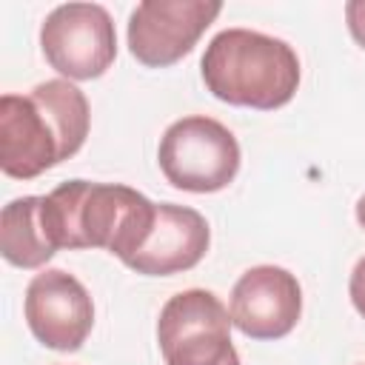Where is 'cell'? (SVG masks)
Returning <instances> with one entry per match:
<instances>
[{
    "label": "cell",
    "instance_id": "4fadbf2b",
    "mask_svg": "<svg viewBox=\"0 0 365 365\" xmlns=\"http://www.w3.org/2000/svg\"><path fill=\"white\" fill-rule=\"evenodd\" d=\"M348 294H351V302H354V308L359 311V317H365V257H362V259L354 265V271H351Z\"/></svg>",
    "mask_w": 365,
    "mask_h": 365
},
{
    "label": "cell",
    "instance_id": "8fae6325",
    "mask_svg": "<svg viewBox=\"0 0 365 365\" xmlns=\"http://www.w3.org/2000/svg\"><path fill=\"white\" fill-rule=\"evenodd\" d=\"M0 251L3 259L17 268H43L54 257V245L46 234L40 197H17L0 214Z\"/></svg>",
    "mask_w": 365,
    "mask_h": 365
},
{
    "label": "cell",
    "instance_id": "9c48e42d",
    "mask_svg": "<svg viewBox=\"0 0 365 365\" xmlns=\"http://www.w3.org/2000/svg\"><path fill=\"white\" fill-rule=\"evenodd\" d=\"M302 314V288L279 265L248 268L231 291V322L251 339L288 336Z\"/></svg>",
    "mask_w": 365,
    "mask_h": 365
},
{
    "label": "cell",
    "instance_id": "277c9868",
    "mask_svg": "<svg viewBox=\"0 0 365 365\" xmlns=\"http://www.w3.org/2000/svg\"><path fill=\"white\" fill-rule=\"evenodd\" d=\"M160 171L191 194L222 191L240 171V143L214 117L191 114L171 123L157 148Z\"/></svg>",
    "mask_w": 365,
    "mask_h": 365
},
{
    "label": "cell",
    "instance_id": "7a4b0ae2",
    "mask_svg": "<svg viewBox=\"0 0 365 365\" xmlns=\"http://www.w3.org/2000/svg\"><path fill=\"white\" fill-rule=\"evenodd\" d=\"M157 202L120 182L68 180L40 197V214L51 245L60 248H106L117 259H128L154 225Z\"/></svg>",
    "mask_w": 365,
    "mask_h": 365
},
{
    "label": "cell",
    "instance_id": "8992f818",
    "mask_svg": "<svg viewBox=\"0 0 365 365\" xmlns=\"http://www.w3.org/2000/svg\"><path fill=\"white\" fill-rule=\"evenodd\" d=\"M46 63L68 80H94L117 57L111 14L97 3H63L40 26Z\"/></svg>",
    "mask_w": 365,
    "mask_h": 365
},
{
    "label": "cell",
    "instance_id": "52a82bcc",
    "mask_svg": "<svg viewBox=\"0 0 365 365\" xmlns=\"http://www.w3.org/2000/svg\"><path fill=\"white\" fill-rule=\"evenodd\" d=\"M220 11L222 3L208 0H143L128 17V51L148 68L174 66L197 46Z\"/></svg>",
    "mask_w": 365,
    "mask_h": 365
},
{
    "label": "cell",
    "instance_id": "6da1fadb",
    "mask_svg": "<svg viewBox=\"0 0 365 365\" xmlns=\"http://www.w3.org/2000/svg\"><path fill=\"white\" fill-rule=\"evenodd\" d=\"M88 100L68 80L37 83L29 94L0 97V168L34 180L74 157L88 137Z\"/></svg>",
    "mask_w": 365,
    "mask_h": 365
},
{
    "label": "cell",
    "instance_id": "5b68a950",
    "mask_svg": "<svg viewBox=\"0 0 365 365\" xmlns=\"http://www.w3.org/2000/svg\"><path fill=\"white\" fill-rule=\"evenodd\" d=\"M231 325V314L217 294L202 288L174 294L157 319L165 365H240Z\"/></svg>",
    "mask_w": 365,
    "mask_h": 365
},
{
    "label": "cell",
    "instance_id": "5bb4252c",
    "mask_svg": "<svg viewBox=\"0 0 365 365\" xmlns=\"http://www.w3.org/2000/svg\"><path fill=\"white\" fill-rule=\"evenodd\" d=\"M356 222L365 228V194L359 197V202H356Z\"/></svg>",
    "mask_w": 365,
    "mask_h": 365
},
{
    "label": "cell",
    "instance_id": "7c38bea8",
    "mask_svg": "<svg viewBox=\"0 0 365 365\" xmlns=\"http://www.w3.org/2000/svg\"><path fill=\"white\" fill-rule=\"evenodd\" d=\"M345 20L351 37L365 48V0H351L345 3Z\"/></svg>",
    "mask_w": 365,
    "mask_h": 365
},
{
    "label": "cell",
    "instance_id": "30bf717a",
    "mask_svg": "<svg viewBox=\"0 0 365 365\" xmlns=\"http://www.w3.org/2000/svg\"><path fill=\"white\" fill-rule=\"evenodd\" d=\"M211 242L208 222L200 211L177 202H157L154 225L125 265L145 277H171L194 268Z\"/></svg>",
    "mask_w": 365,
    "mask_h": 365
},
{
    "label": "cell",
    "instance_id": "ba28073f",
    "mask_svg": "<svg viewBox=\"0 0 365 365\" xmlns=\"http://www.w3.org/2000/svg\"><path fill=\"white\" fill-rule=\"evenodd\" d=\"M23 314L34 339L51 351H77L94 325V302L86 285L63 268L31 277Z\"/></svg>",
    "mask_w": 365,
    "mask_h": 365
},
{
    "label": "cell",
    "instance_id": "3957f363",
    "mask_svg": "<svg viewBox=\"0 0 365 365\" xmlns=\"http://www.w3.org/2000/svg\"><path fill=\"white\" fill-rule=\"evenodd\" d=\"M200 71L217 100L259 111L291 103L299 86L297 51L285 40L251 29L220 31L205 46Z\"/></svg>",
    "mask_w": 365,
    "mask_h": 365
}]
</instances>
